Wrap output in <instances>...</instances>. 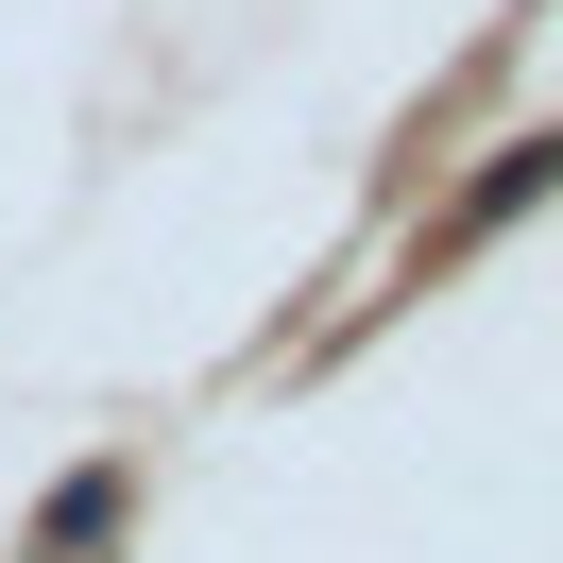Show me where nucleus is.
Listing matches in <instances>:
<instances>
[{
    "label": "nucleus",
    "instance_id": "f257e3e1",
    "mask_svg": "<svg viewBox=\"0 0 563 563\" xmlns=\"http://www.w3.org/2000/svg\"><path fill=\"white\" fill-rule=\"evenodd\" d=\"M547 188H563V137H512V154H495V172H478V188H461V206H444V256H478V240H512V222L547 206Z\"/></svg>",
    "mask_w": 563,
    "mask_h": 563
},
{
    "label": "nucleus",
    "instance_id": "f03ea898",
    "mask_svg": "<svg viewBox=\"0 0 563 563\" xmlns=\"http://www.w3.org/2000/svg\"><path fill=\"white\" fill-rule=\"evenodd\" d=\"M120 512H137V478H120V461H69V478H52V512H35V563H103Z\"/></svg>",
    "mask_w": 563,
    "mask_h": 563
}]
</instances>
